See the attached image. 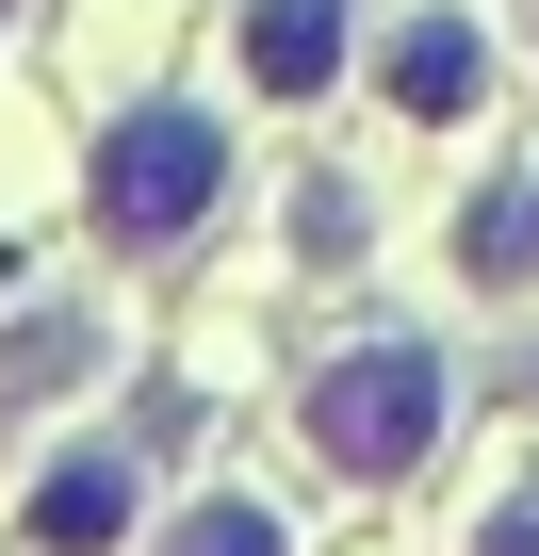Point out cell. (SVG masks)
Instances as JSON below:
<instances>
[{"mask_svg": "<svg viewBox=\"0 0 539 556\" xmlns=\"http://www.w3.org/2000/svg\"><path fill=\"white\" fill-rule=\"evenodd\" d=\"M213 197H229V131H213L196 99H147V115L99 131V229H115V245H180Z\"/></svg>", "mask_w": 539, "mask_h": 556, "instance_id": "cell-1", "label": "cell"}, {"mask_svg": "<svg viewBox=\"0 0 539 556\" xmlns=\"http://www.w3.org/2000/svg\"><path fill=\"white\" fill-rule=\"evenodd\" d=\"M441 442V344H344L328 377H311V458L328 475H409Z\"/></svg>", "mask_w": 539, "mask_h": 556, "instance_id": "cell-2", "label": "cell"}, {"mask_svg": "<svg viewBox=\"0 0 539 556\" xmlns=\"http://www.w3.org/2000/svg\"><path fill=\"white\" fill-rule=\"evenodd\" d=\"M474 99H490V34L458 17V0H425V17L393 34V115L441 131V115H474Z\"/></svg>", "mask_w": 539, "mask_h": 556, "instance_id": "cell-3", "label": "cell"}, {"mask_svg": "<svg viewBox=\"0 0 539 556\" xmlns=\"http://www.w3.org/2000/svg\"><path fill=\"white\" fill-rule=\"evenodd\" d=\"M245 83L261 99H328L344 83V0H245Z\"/></svg>", "mask_w": 539, "mask_h": 556, "instance_id": "cell-4", "label": "cell"}, {"mask_svg": "<svg viewBox=\"0 0 539 556\" xmlns=\"http://www.w3.org/2000/svg\"><path fill=\"white\" fill-rule=\"evenodd\" d=\"M99 540H131V442H82L34 491V556H99Z\"/></svg>", "mask_w": 539, "mask_h": 556, "instance_id": "cell-5", "label": "cell"}, {"mask_svg": "<svg viewBox=\"0 0 539 556\" xmlns=\"http://www.w3.org/2000/svg\"><path fill=\"white\" fill-rule=\"evenodd\" d=\"M458 278H490V295L539 278V180H490V197L458 213Z\"/></svg>", "mask_w": 539, "mask_h": 556, "instance_id": "cell-6", "label": "cell"}, {"mask_svg": "<svg viewBox=\"0 0 539 556\" xmlns=\"http://www.w3.org/2000/svg\"><path fill=\"white\" fill-rule=\"evenodd\" d=\"M164 556H295V540H279V507L213 491V507H180V523H164Z\"/></svg>", "mask_w": 539, "mask_h": 556, "instance_id": "cell-7", "label": "cell"}, {"mask_svg": "<svg viewBox=\"0 0 539 556\" xmlns=\"http://www.w3.org/2000/svg\"><path fill=\"white\" fill-rule=\"evenodd\" d=\"M295 245H311V262H344V245H360V197H344V180H311V213H295Z\"/></svg>", "mask_w": 539, "mask_h": 556, "instance_id": "cell-8", "label": "cell"}, {"mask_svg": "<svg viewBox=\"0 0 539 556\" xmlns=\"http://www.w3.org/2000/svg\"><path fill=\"white\" fill-rule=\"evenodd\" d=\"M474 556H539V475H523V491H506V507L474 523Z\"/></svg>", "mask_w": 539, "mask_h": 556, "instance_id": "cell-9", "label": "cell"}]
</instances>
